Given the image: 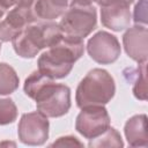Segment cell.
I'll list each match as a JSON object with an SVG mask.
<instances>
[{
	"label": "cell",
	"mask_w": 148,
	"mask_h": 148,
	"mask_svg": "<svg viewBox=\"0 0 148 148\" xmlns=\"http://www.w3.org/2000/svg\"><path fill=\"white\" fill-rule=\"evenodd\" d=\"M27 95L35 98L38 110L46 116L58 117L69 109V89L64 84H54L42 72H35L25 80Z\"/></svg>",
	"instance_id": "cell-1"
},
{
	"label": "cell",
	"mask_w": 148,
	"mask_h": 148,
	"mask_svg": "<svg viewBox=\"0 0 148 148\" xmlns=\"http://www.w3.org/2000/svg\"><path fill=\"white\" fill-rule=\"evenodd\" d=\"M82 53L81 39L66 37L51 46L39 58V72L49 77H62L71 71L73 62Z\"/></svg>",
	"instance_id": "cell-2"
},
{
	"label": "cell",
	"mask_w": 148,
	"mask_h": 148,
	"mask_svg": "<svg viewBox=\"0 0 148 148\" xmlns=\"http://www.w3.org/2000/svg\"><path fill=\"white\" fill-rule=\"evenodd\" d=\"M61 39V30L56 24H38L17 32L14 38L15 51L22 57H34L40 49L52 46Z\"/></svg>",
	"instance_id": "cell-3"
},
{
	"label": "cell",
	"mask_w": 148,
	"mask_h": 148,
	"mask_svg": "<svg viewBox=\"0 0 148 148\" xmlns=\"http://www.w3.org/2000/svg\"><path fill=\"white\" fill-rule=\"evenodd\" d=\"M114 92V84L112 77L102 69H94L81 81L76 101L80 108L91 106L94 104L106 103Z\"/></svg>",
	"instance_id": "cell-4"
},
{
	"label": "cell",
	"mask_w": 148,
	"mask_h": 148,
	"mask_svg": "<svg viewBox=\"0 0 148 148\" xmlns=\"http://www.w3.org/2000/svg\"><path fill=\"white\" fill-rule=\"evenodd\" d=\"M96 24V12L94 8L82 5H75L64 16L60 23V30H62L67 37L81 39L88 35Z\"/></svg>",
	"instance_id": "cell-5"
},
{
	"label": "cell",
	"mask_w": 148,
	"mask_h": 148,
	"mask_svg": "<svg viewBox=\"0 0 148 148\" xmlns=\"http://www.w3.org/2000/svg\"><path fill=\"white\" fill-rule=\"evenodd\" d=\"M109 116L104 108L86 106L76 119V130L86 138H94L108 130Z\"/></svg>",
	"instance_id": "cell-6"
},
{
	"label": "cell",
	"mask_w": 148,
	"mask_h": 148,
	"mask_svg": "<svg viewBox=\"0 0 148 148\" xmlns=\"http://www.w3.org/2000/svg\"><path fill=\"white\" fill-rule=\"evenodd\" d=\"M47 120L39 113L24 114L20 121L18 135L22 142L40 145L47 139Z\"/></svg>",
	"instance_id": "cell-7"
},
{
	"label": "cell",
	"mask_w": 148,
	"mask_h": 148,
	"mask_svg": "<svg viewBox=\"0 0 148 148\" xmlns=\"http://www.w3.org/2000/svg\"><path fill=\"white\" fill-rule=\"evenodd\" d=\"M88 51L92 59L106 64L117 59L119 54V45L113 36L106 32H98L89 40Z\"/></svg>",
	"instance_id": "cell-8"
},
{
	"label": "cell",
	"mask_w": 148,
	"mask_h": 148,
	"mask_svg": "<svg viewBox=\"0 0 148 148\" xmlns=\"http://www.w3.org/2000/svg\"><path fill=\"white\" fill-rule=\"evenodd\" d=\"M102 21L103 23L113 29L121 30L128 22V12L127 6L124 5H113V7L102 9Z\"/></svg>",
	"instance_id": "cell-9"
},
{
	"label": "cell",
	"mask_w": 148,
	"mask_h": 148,
	"mask_svg": "<svg viewBox=\"0 0 148 148\" xmlns=\"http://www.w3.org/2000/svg\"><path fill=\"white\" fill-rule=\"evenodd\" d=\"M67 0H39L36 10L42 17L53 18L59 16L65 9Z\"/></svg>",
	"instance_id": "cell-10"
},
{
	"label": "cell",
	"mask_w": 148,
	"mask_h": 148,
	"mask_svg": "<svg viewBox=\"0 0 148 148\" xmlns=\"http://www.w3.org/2000/svg\"><path fill=\"white\" fill-rule=\"evenodd\" d=\"M18 80L15 72L6 64L0 65V94H9L16 89Z\"/></svg>",
	"instance_id": "cell-11"
},
{
	"label": "cell",
	"mask_w": 148,
	"mask_h": 148,
	"mask_svg": "<svg viewBox=\"0 0 148 148\" xmlns=\"http://www.w3.org/2000/svg\"><path fill=\"white\" fill-rule=\"evenodd\" d=\"M16 117L15 105L10 99L0 101V124L12 123Z\"/></svg>",
	"instance_id": "cell-12"
},
{
	"label": "cell",
	"mask_w": 148,
	"mask_h": 148,
	"mask_svg": "<svg viewBox=\"0 0 148 148\" xmlns=\"http://www.w3.org/2000/svg\"><path fill=\"white\" fill-rule=\"evenodd\" d=\"M2 2H3V5L6 7L10 6V5L15 3V2H17L20 7H29L30 3L32 2V0H2Z\"/></svg>",
	"instance_id": "cell-13"
},
{
	"label": "cell",
	"mask_w": 148,
	"mask_h": 148,
	"mask_svg": "<svg viewBox=\"0 0 148 148\" xmlns=\"http://www.w3.org/2000/svg\"><path fill=\"white\" fill-rule=\"evenodd\" d=\"M5 8H6V6L3 5L2 0H0V17H1V15L3 14V10H5Z\"/></svg>",
	"instance_id": "cell-14"
}]
</instances>
